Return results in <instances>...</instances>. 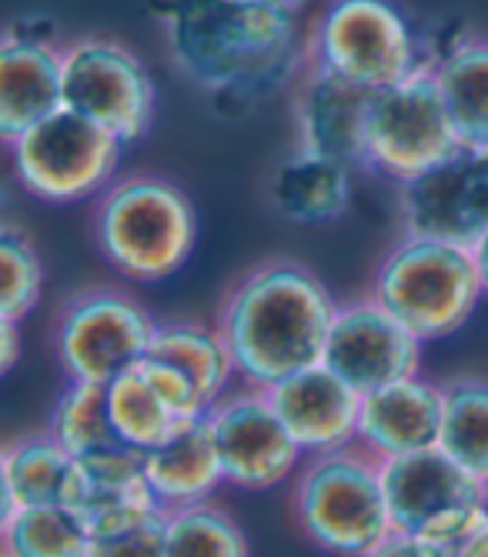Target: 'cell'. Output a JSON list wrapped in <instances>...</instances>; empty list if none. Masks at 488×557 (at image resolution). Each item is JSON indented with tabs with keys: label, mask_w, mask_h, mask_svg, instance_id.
Here are the masks:
<instances>
[{
	"label": "cell",
	"mask_w": 488,
	"mask_h": 557,
	"mask_svg": "<svg viewBox=\"0 0 488 557\" xmlns=\"http://www.w3.org/2000/svg\"><path fill=\"white\" fill-rule=\"evenodd\" d=\"M71 508L94 537L121 534L161 518V504L144 474V454L111 444L77 458V487Z\"/></svg>",
	"instance_id": "2e32d148"
},
{
	"label": "cell",
	"mask_w": 488,
	"mask_h": 557,
	"mask_svg": "<svg viewBox=\"0 0 488 557\" xmlns=\"http://www.w3.org/2000/svg\"><path fill=\"white\" fill-rule=\"evenodd\" d=\"M308 61L352 84L381 90L402 84L435 58L395 0H325L308 27Z\"/></svg>",
	"instance_id": "8992f818"
},
{
	"label": "cell",
	"mask_w": 488,
	"mask_h": 557,
	"mask_svg": "<svg viewBox=\"0 0 488 557\" xmlns=\"http://www.w3.org/2000/svg\"><path fill=\"white\" fill-rule=\"evenodd\" d=\"M44 297V261L34 240L4 224L0 231V321H24Z\"/></svg>",
	"instance_id": "f546056e"
},
{
	"label": "cell",
	"mask_w": 488,
	"mask_h": 557,
	"mask_svg": "<svg viewBox=\"0 0 488 557\" xmlns=\"http://www.w3.org/2000/svg\"><path fill=\"white\" fill-rule=\"evenodd\" d=\"M265 194L281 221L298 227H321L349 214L352 168L295 147L268 174Z\"/></svg>",
	"instance_id": "44dd1931"
},
{
	"label": "cell",
	"mask_w": 488,
	"mask_h": 557,
	"mask_svg": "<svg viewBox=\"0 0 488 557\" xmlns=\"http://www.w3.org/2000/svg\"><path fill=\"white\" fill-rule=\"evenodd\" d=\"M21 361V334L17 321H0V371L11 374Z\"/></svg>",
	"instance_id": "836d02e7"
},
{
	"label": "cell",
	"mask_w": 488,
	"mask_h": 557,
	"mask_svg": "<svg viewBox=\"0 0 488 557\" xmlns=\"http://www.w3.org/2000/svg\"><path fill=\"white\" fill-rule=\"evenodd\" d=\"M148 358L181 371L202 391V397L211 408L234 387V377H237V368H234V358H231L221 327L208 321H191V318L158 321Z\"/></svg>",
	"instance_id": "603a6c76"
},
{
	"label": "cell",
	"mask_w": 488,
	"mask_h": 557,
	"mask_svg": "<svg viewBox=\"0 0 488 557\" xmlns=\"http://www.w3.org/2000/svg\"><path fill=\"white\" fill-rule=\"evenodd\" d=\"M144 474L164 515L215 500L228 481L208 418L178 421L161 444L144 450Z\"/></svg>",
	"instance_id": "ffe728a7"
},
{
	"label": "cell",
	"mask_w": 488,
	"mask_h": 557,
	"mask_svg": "<svg viewBox=\"0 0 488 557\" xmlns=\"http://www.w3.org/2000/svg\"><path fill=\"white\" fill-rule=\"evenodd\" d=\"M381 484L395 531L452 544L488 515V487L442 447L381 461Z\"/></svg>",
	"instance_id": "8fae6325"
},
{
	"label": "cell",
	"mask_w": 488,
	"mask_h": 557,
	"mask_svg": "<svg viewBox=\"0 0 488 557\" xmlns=\"http://www.w3.org/2000/svg\"><path fill=\"white\" fill-rule=\"evenodd\" d=\"M268 397L291 437L305 450V458L358 444L362 394L325 364L284 377L268 391Z\"/></svg>",
	"instance_id": "e0dca14e"
},
{
	"label": "cell",
	"mask_w": 488,
	"mask_h": 557,
	"mask_svg": "<svg viewBox=\"0 0 488 557\" xmlns=\"http://www.w3.org/2000/svg\"><path fill=\"white\" fill-rule=\"evenodd\" d=\"M158 321L121 287L94 284L74 290L54 314L51 347L68 381L111 384L148 358Z\"/></svg>",
	"instance_id": "52a82bcc"
},
{
	"label": "cell",
	"mask_w": 488,
	"mask_h": 557,
	"mask_svg": "<svg viewBox=\"0 0 488 557\" xmlns=\"http://www.w3.org/2000/svg\"><path fill=\"white\" fill-rule=\"evenodd\" d=\"M422 350L425 344L371 294H365L338 304L321 364L365 397L378 387L422 374Z\"/></svg>",
	"instance_id": "4fadbf2b"
},
{
	"label": "cell",
	"mask_w": 488,
	"mask_h": 557,
	"mask_svg": "<svg viewBox=\"0 0 488 557\" xmlns=\"http://www.w3.org/2000/svg\"><path fill=\"white\" fill-rule=\"evenodd\" d=\"M94 534L68 504L21 508L0 518V554L4 557H87Z\"/></svg>",
	"instance_id": "d4e9b609"
},
{
	"label": "cell",
	"mask_w": 488,
	"mask_h": 557,
	"mask_svg": "<svg viewBox=\"0 0 488 557\" xmlns=\"http://www.w3.org/2000/svg\"><path fill=\"white\" fill-rule=\"evenodd\" d=\"M368 168L402 184L428 174L462 147L435 81V61L402 84L381 87L368 104Z\"/></svg>",
	"instance_id": "9c48e42d"
},
{
	"label": "cell",
	"mask_w": 488,
	"mask_h": 557,
	"mask_svg": "<svg viewBox=\"0 0 488 557\" xmlns=\"http://www.w3.org/2000/svg\"><path fill=\"white\" fill-rule=\"evenodd\" d=\"M8 150L14 177L30 197L47 205H81L118 181L124 144L64 108L11 140Z\"/></svg>",
	"instance_id": "ba28073f"
},
{
	"label": "cell",
	"mask_w": 488,
	"mask_h": 557,
	"mask_svg": "<svg viewBox=\"0 0 488 557\" xmlns=\"http://www.w3.org/2000/svg\"><path fill=\"white\" fill-rule=\"evenodd\" d=\"M64 108L105 127L121 144L141 140L155 124V77L127 44L77 37L64 44Z\"/></svg>",
	"instance_id": "30bf717a"
},
{
	"label": "cell",
	"mask_w": 488,
	"mask_h": 557,
	"mask_svg": "<svg viewBox=\"0 0 488 557\" xmlns=\"http://www.w3.org/2000/svg\"><path fill=\"white\" fill-rule=\"evenodd\" d=\"M472 258H475V268H478L481 287H485V294H488V234L472 247Z\"/></svg>",
	"instance_id": "e575fe53"
},
{
	"label": "cell",
	"mask_w": 488,
	"mask_h": 557,
	"mask_svg": "<svg viewBox=\"0 0 488 557\" xmlns=\"http://www.w3.org/2000/svg\"><path fill=\"white\" fill-rule=\"evenodd\" d=\"M64 111V47L8 30L0 44V137L17 140Z\"/></svg>",
	"instance_id": "d6986e66"
},
{
	"label": "cell",
	"mask_w": 488,
	"mask_h": 557,
	"mask_svg": "<svg viewBox=\"0 0 488 557\" xmlns=\"http://www.w3.org/2000/svg\"><path fill=\"white\" fill-rule=\"evenodd\" d=\"M365 557H449L442 544L425 541L418 534L408 531H392L388 537H381Z\"/></svg>",
	"instance_id": "1f68e13d"
},
{
	"label": "cell",
	"mask_w": 488,
	"mask_h": 557,
	"mask_svg": "<svg viewBox=\"0 0 488 557\" xmlns=\"http://www.w3.org/2000/svg\"><path fill=\"white\" fill-rule=\"evenodd\" d=\"M47 431H51L74 454V458H84V454H90V450L121 444L114 434V424H111L105 384L68 381V387L61 391V397L51 408Z\"/></svg>",
	"instance_id": "f1b7e54d"
},
{
	"label": "cell",
	"mask_w": 488,
	"mask_h": 557,
	"mask_svg": "<svg viewBox=\"0 0 488 557\" xmlns=\"http://www.w3.org/2000/svg\"><path fill=\"white\" fill-rule=\"evenodd\" d=\"M334 311L338 300L308 264L271 258L234 281L215 324L228 341L237 381L271 391L321 364Z\"/></svg>",
	"instance_id": "7a4b0ae2"
},
{
	"label": "cell",
	"mask_w": 488,
	"mask_h": 557,
	"mask_svg": "<svg viewBox=\"0 0 488 557\" xmlns=\"http://www.w3.org/2000/svg\"><path fill=\"white\" fill-rule=\"evenodd\" d=\"M449 557H488V515L478 518L468 531H462L452 544H446Z\"/></svg>",
	"instance_id": "d6a6232c"
},
{
	"label": "cell",
	"mask_w": 488,
	"mask_h": 557,
	"mask_svg": "<svg viewBox=\"0 0 488 557\" xmlns=\"http://www.w3.org/2000/svg\"><path fill=\"white\" fill-rule=\"evenodd\" d=\"M402 234L475 247L488 234V150L459 147L449 161L399 187Z\"/></svg>",
	"instance_id": "5bb4252c"
},
{
	"label": "cell",
	"mask_w": 488,
	"mask_h": 557,
	"mask_svg": "<svg viewBox=\"0 0 488 557\" xmlns=\"http://www.w3.org/2000/svg\"><path fill=\"white\" fill-rule=\"evenodd\" d=\"M108 411H111L118 441L141 454L161 444L181 421L168 408L161 391L151 384L144 364H134L131 371H124L121 377L108 384Z\"/></svg>",
	"instance_id": "4316f807"
},
{
	"label": "cell",
	"mask_w": 488,
	"mask_h": 557,
	"mask_svg": "<svg viewBox=\"0 0 488 557\" xmlns=\"http://www.w3.org/2000/svg\"><path fill=\"white\" fill-rule=\"evenodd\" d=\"M446 418V387L425 374L395 381L362 397L358 447L375 461L408 458L438 447Z\"/></svg>",
	"instance_id": "ac0fdd59"
},
{
	"label": "cell",
	"mask_w": 488,
	"mask_h": 557,
	"mask_svg": "<svg viewBox=\"0 0 488 557\" xmlns=\"http://www.w3.org/2000/svg\"><path fill=\"white\" fill-rule=\"evenodd\" d=\"M291 500L302 534L334 557H365L395 531L385 500L381 461L358 444L308 458L295 478Z\"/></svg>",
	"instance_id": "5b68a950"
},
{
	"label": "cell",
	"mask_w": 488,
	"mask_h": 557,
	"mask_svg": "<svg viewBox=\"0 0 488 557\" xmlns=\"http://www.w3.org/2000/svg\"><path fill=\"white\" fill-rule=\"evenodd\" d=\"M224 481L241 491H271L298 478L308 461L298 441L284 428L268 391L231 387L208 414Z\"/></svg>",
	"instance_id": "7c38bea8"
},
{
	"label": "cell",
	"mask_w": 488,
	"mask_h": 557,
	"mask_svg": "<svg viewBox=\"0 0 488 557\" xmlns=\"http://www.w3.org/2000/svg\"><path fill=\"white\" fill-rule=\"evenodd\" d=\"M291 117L298 131V150L338 161L345 168H368V104L371 94L362 84L338 77L321 64H305L298 81L291 84Z\"/></svg>",
	"instance_id": "9a60e30c"
},
{
	"label": "cell",
	"mask_w": 488,
	"mask_h": 557,
	"mask_svg": "<svg viewBox=\"0 0 488 557\" xmlns=\"http://www.w3.org/2000/svg\"><path fill=\"white\" fill-rule=\"evenodd\" d=\"M77 458L51 434L34 431L14 437L0 454V491H4V515L44 504H74Z\"/></svg>",
	"instance_id": "7402d4cb"
},
{
	"label": "cell",
	"mask_w": 488,
	"mask_h": 557,
	"mask_svg": "<svg viewBox=\"0 0 488 557\" xmlns=\"http://www.w3.org/2000/svg\"><path fill=\"white\" fill-rule=\"evenodd\" d=\"M368 294L422 344H431L475 318L485 287L468 247L402 234L378 261Z\"/></svg>",
	"instance_id": "277c9868"
},
{
	"label": "cell",
	"mask_w": 488,
	"mask_h": 557,
	"mask_svg": "<svg viewBox=\"0 0 488 557\" xmlns=\"http://www.w3.org/2000/svg\"><path fill=\"white\" fill-rule=\"evenodd\" d=\"M94 244L124 281L161 284L191 261L198 211L171 177L127 174L97 197Z\"/></svg>",
	"instance_id": "3957f363"
},
{
	"label": "cell",
	"mask_w": 488,
	"mask_h": 557,
	"mask_svg": "<svg viewBox=\"0 0 488 557\" xmlns=\"http://www.w3.org/2000/svg\"><path fill=\"white\" fill-rule=\"evenodd\" d=\"M435 81L462 147L488 150V37H462L435 58Z\"/></svg>",
	"instance_id": "cb8c5ba5"
},
{
	"label": "cell",
	"mask_w": 488,
	"mask_h": 557,
	"mask_svg": "<svg viewBox=\"0 0 488 557\" xmlns=\"http://www.w3.org/2000/svg\"><path fill=\"white\" fill-rule=\"evenodd\" d=\"M87 557H164V515L108 537H94Z\"/></svg>",
	"instance_id": "4dcf8cb0"
},
{
	"label": "cell",
	"mask_w": 488,
	"mask_h": 557,
	"mask_svg": "<svg viewBox=\"0 0 488 557\" xmlns=\"http://www.w3.org/2000/svg\"><path fill=\"white\" fill-rule=\"evenodd\" d=\"M171 64L215 97L258 100L308 64L302 0H161Z\"/></svg>",
	"instance_id": "6da1fadb"
},
{
	"label": "cell",
	"mask_w": 488,
	"mask_h": 557,
	"mask_svg": "<svg viewBox=\"0 0 488 557\" xmlns=\"http://www.w3.org/2000/svg\"><path fill=\"white\" fill-rule=\"evenodd\" d=\"M446 387V418H442V447L452 461L472 471L488 484V377L462 374L442 381Z\"/></svg>",
	"instance_id": "484cf974"
},
{
	"label": "cell",
	"mask_w": 488,
	"mask_h": 557,
	"mask_svg": "<svg viewBox=\"0 0 488 557\" xmlns=\"http://www.w3.org/2000/svg\"><path fill=\"white\" fill-rule=\"evenodd\" d=\"M164 557H252V547L244 528L208 500L164 515Z\"/></svg>",
	"instance_id": "83f0119b"
},
{
	"label": "cell",
	"mask_w": 488,
	"mask_h": 557,
	"mask_svg": "<svg viewBox=\"0 0 488 557\" xmlns=\"http://www.w3.org/2000/svg\"><path fill=\"white\" fill-rule=\"evenodd\" d=\"M485 487H488V484H485Z\"/></svg>",
	"instance_id": "d590c367"
}]
</instances>
